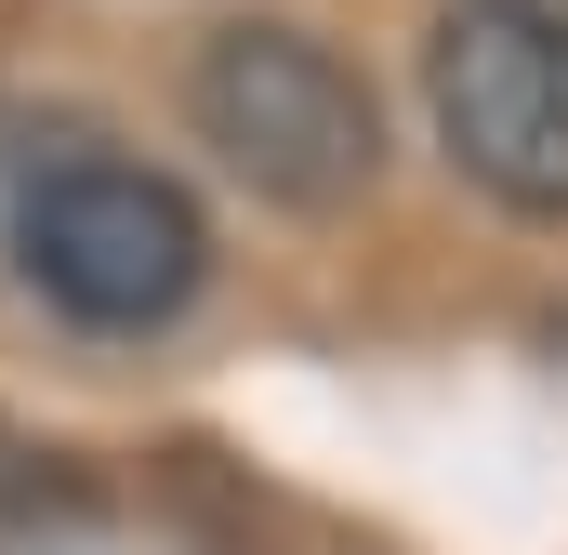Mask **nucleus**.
<instances>
[{
  "label": "nucleus",
  "mask_w": 568,
  "mask_h": 555,
  "mask_svg": "<svg viewBox=\"0 0 568 555\" xmlns=\"http://www.w3.org/2000/svg\"><path fill=\"white\" fill-rule=\"evenodd\" d=\"M40 516H93V490H80L40 436H13V423H0V529H40Z\"/></svg>",
  "instance_id": "nucleus-4"
},
{
  "label": "nucleus",
  "mask_w": 568,
  "mask_h": 555,
  "mask_svg": "<svg viewBox=\"0 0 568 555\" xmlns=\"http://www.w3.org/2000/svg\"><path fill=\"white\" fill-rule=\"evenodd\" d=\"M424 120L489 212L568 225V40H542L503 0H449L424 27Z\"/></svg>",
  "instance_id": "nucleus-3"
},
{
  "label": "nucleus",
  "mask_w": 568,
  "mask_h": 555,
  "mask_svg": "<svg viewBox=\"0 0 568 555\" xmlns=\"http://www.w3.org/2000/svg\"><path fill=\"white\" fill-rule=\"evenodd\" d=\"M185 120H199V145L265 212H304V225H331V212H357L384 185V107H371V80L317 27H278V13H239V27L199 40Z\"/></svg>",
  "instance_id": "nucleus-2"
},
{
  "label": "nucleus",
  "mask_w": 568,
  "mask_h": 555,
  "mask_svg": "<svg viewBox=\"0 0 568 555\" xmlns=\"http://www.w3.org/2000/svg\"><path fill=\"white\" fill-rule=\"evenodd\" d=\"M503 13H529L542 40H568V0H503Z\"/></svg>",
  "instance_id": "nucleus-5"
},
{
  "label": "nucleus",
  "mask_w": 568,
  "mask_h": 555,
  "mask_svg": "<svg viewBox=\"0 0 568 555\" xmlns=\"http://www.w3.org/2000/svg\"><path fill=\"white\" fill-rule=\"evenodd\" d=\"M0 239H13V265H27V291H40L53 317H80V331H106V344L172 331V317L199 304V278H212L199 199H185L159 159H120V145H53V159H27Z\"/></svg>",
  "instance_id": "nucleus-1"
}]
</instances>
